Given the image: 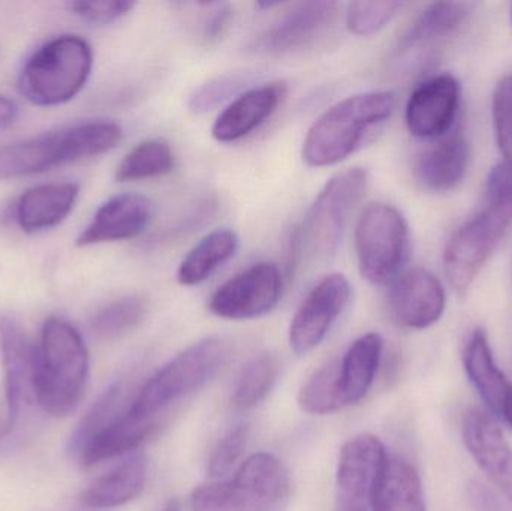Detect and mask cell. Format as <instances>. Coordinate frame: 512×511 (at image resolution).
<instances>
[{"label":"cell","instance_id":"obj_34","mask_svg":"<svg viewBox=\"0 0 512 511\" xmlns=\"http://www.w3.org/2000/svg\"><path fill=\"white\" fill-rule=\"evenodd\" d=\"M403 2H352L346 11V27L358 36H370L384 29L396 18Z\"/></svg>","mask_w":512,"mask_h":511},{"label":"cell","instance_id":"obj_15","mask_svg":"<svg viewBox=\"0 0 512 511\" xmlns=\"http://www.w3.org/2000/svg\"><path fill=\"white\" fill-rule=\"evenodd\" d=\"M462 435L478 467L512 507V447L498 419L486 408H471L463 419Z\"/></svg>","mask_w":512,"mask_h":511},{"label":"cell","instance_id":"obj_32","mask_svg":"<svg viewBox=\"0 0 512 511\" xmlns=\"http://www.w3.org/2000/svg\"><path fill=\"white\" fill-rule=\"evenodd\" d=\"M298 405L304 413L327 416L345 408L339 383V362L319 368L301 387Z\"/></svg>","mask_w":512,"mask_h":511},{"label":"cell","instance_id":"obj_40","mask_svg":"<svg viewBox=\"0 0 512 511\" xmlns=\"http://www.w3.org/2000/svg\"><path fill=\"white\" fill-rule=\"evenodd\" d=\"M212 15L204 24V39L207 42H215L224 35L225 30L230 26L233 12L230 5L224 3H213Z\"/></svg>","mask_w":512,"mask_h":511},{"label":"cell","instance_id":"obj_7","mask_svg":"<svg viewBox=\"0 0 512 511\" xmlns=\"http://www.w3.org/2000/svg\"><path fill=\"white\" fill-rule=\"evenodd\" d=\"M289 479L279 459L256 453L233 479L207 483L191 495L194 511H276L288 500Z\"/></svg>","mask_w":512,"mask_h":511},{"label":"cell","instance_id":"obj_21","mask_svg":"<svg viewBox=\"0 0 512 511\" xmlns=\"http://www.w3.org/2000/svg\"><path fill=\"white\" fill-rule=\"evenodd\" d=\"M463 365L469 381L480 393L486 410L496 419L504 420L512 399V384L493 356L489 336L483 329H475L466 341Z\"/></svg>","mask_w":512,"mask_h":511},{"label":"cell","instance_id":"obj_8","mask_svg":"<svg viewBox=\"0 0 512 511\" xmlns=\"http://www.w3.org/2000/svg\"><path fill=\"white\" fill-rule=\"evenodd\" d=\"M354 245L361 276L373 285L391 284L411 254L408 221L391 204H369L355 225Z\"/></svg>","mask_w":512,"mask_h":511},{"label":"cell","instance_id":"obj_24","mask_svg":"<svg viewBox=\"0 0 512 511\" xmlns=\"http://www.w3.org/2000/svg\"><path fill=\"white\" fill-rule=\"evenodd\" d=\"M384 339L379 333H366L352 342L339 360V383L345 407L363 401L381 365Z\"/></svg>","mask_w":512,"mask_h":511},{"label":"cell","instance_id":"obj_4","mask_svg":"<svg viewBox=\"0 0 512 511\" xmlns=\"http://www.w3.org/2000/svg\"><path fill=\"white\" fill-rule=\"evenodd\" d=\"M92 66L93 51L86 39L77 35L57 36L24 63L21 93L39 107L66 104L86 86Z\"/></svg>","mask_w":512,"mask_h":511},{"label":"cell","instance_id":"obj_13","mask_svg":"<svg viewBox=\"0 0 512 511\" xmlns=\"http://www.w3.org/2000/svg\"><path fill=\"white\" fill-rule=\"evenodd\" d=\"M462 87L451 74H438L415 87L406 102L408 131L420 140H439L456 129Z\"/></svg>","mask_w":512,"mask_h":511},{"label":"cell","instance_id":"obj_2","mask_svg":"<svg viewBox=\"0 0 512 511\" xmlns=\"http://www.w3.org/2000/svg\"><path fill=\"white\" fill-rule=\"evenodd\" d=\"M396 95L390 90L355 93L331 105L315 120L303 143L309 167H331L360 149L367 135L390 119Z\"/></svg>","mask_w":512,"mask_h":511},{"label":"cell","instance_id":"obj_11","mask_svg":"<svg viewBox=\"0 0 512 511\" xmlns=\"http://www.w3.org/2000/svg\"><path fill=\"white\" fill-rule=\"evenodd\" d=\"M388 461L384 444L373 435L351 438L340 450L336 511H372L376 489Z\"/></svg>","mask_w":512,"mask_h":511},{"label":"cell","instance_id":"obj_9","mask_svg":"<svg viewBox=\"0 0 512 511\" xmlns=\"http://www.w3.org/2000/svg\"><path fill=\"white\" fill-rule=\"evenodd\" d=\"M511 222L512 210L483 204L477 215L454 231L444 251L445 276L454 290L462 293L474 284Z\"/></svg>","mask_w":512,"mask_h":511},{"label":"cell","instance_id":"obj_35","mask_svg":"<svg viewBox=\"0 0 512 511\" xmlns=\"http://www.w3.org/2000/svg\"><path fill=\"white\" fill-rule=\"evenodd\" d=\"M492 113L499 152L504 156L505 162L512 164V74L505 75L496 84Z\"/></svg>","mask_w":512,"mask_h":511},{"label":"cell","instance_id":"obj_26","mask_svg":"<svg viewBox=\"0 0 512 511\" xmlns=\"http://www.w3.org/2000/svg\"><path fill=\"white\" fill-rule=\"evenodd\" d=\"M372 511H427L423 483L411 462L400 456H388Z\"/></svg>","mask_w":512,"mask_h":511},{"label":"cell","instance_id":"obj_19","mask_svg":"<svg viewBox=\"0 0 512 511\" xmlns=\"http://www.w3.org/2000/svg\"><path fill=\"white\" fill-rule=\"evenodd\" d=\"M286 83L271 81L249 87L233 99L216 117L212 135L219 143H236L264 125L282 104Z\"/></svg>","mask_w":512,"mask_h":511},{"label":"cell","instance_id":"obj_37","mask_svg":"<svg viewBox=\"0 0 512 511\" xmlns=\"http://www.w3.org/2000/svg\"><path fill=\"white\" fill-rule=\"evenodd\" d=\"M137 6L134 2L110 0V2H71L68 8L86 23L105 26L128 15Z\"/></svg>","mask_w":512,"mask_h":511},{"label":"cell","instance_id":"obj_16","mask_svg":"<svg viewBox=\"0 0 512 511\" xmlns=\"http://www.w3.org/2000/svg\"><path fill=\"white\" fill-rule=\"evenodd\" d=\"M388 309L397 324L424 330L444 315L447 294L438 276L423 267L400 273L388 290Z\"/></svg>","mask_w":512,"mask_h":511},{"label":"cell","instance_id":"obj_20","mask_svg":"<svg viewBox=\"0 0 512 511\" xmlns=\"http://www.w3.org/2000/svg\"><path fill=\"white\" fill-rule=\"evenodd\" d=\"M469 165L471 144L462 129L456 128L417 156L414 177L426 191H453L465 179Z\"/></svg>","mask_w":512,"mask_h":511},{"label":"cell","instance_id":"obj_3","mask_svg":"<svg viewBox=\"0 0 512 511\" xmlns=\"http://www.w3.org/2000/svg\"><path fill=\"white\" fill-rule=\"evenodd\" d=\"M122 128L111 120H87L0 147V180L45 173L113 150Z\"/></svg>","mask_w":512,"mask_h":511},{"label":"cell","instance_id":"obj_39","mask_svg":"<svg viewBox=\"0 0 512 511\" xmlns=\"http://www.w3.org/2000/svg\"><path fill=\"white\" fill-rule=\"evenodd\" d=\"M469 501L474 511H510L512 507L501 495L481 482L469 485Z\"/></svg>","mask_w":512,"mask_h":511},{"label":"cell","instance_id":"obj_6","mask_svg":"<svg viewBox=\"0 0 512 511\" xmlns=\"http://www.w3.org/2000/svg\"><path fill=\"white\" fill-rule=\"evenodd\" d=\"M230 356V344L219 336L201 339L165 363L141 387L129 408L135 414L155 419L170 405L197 392L222 368Z\"/></svg>","mask_w":512,"mask_h":511},{"label":"cell","instance_id":"obj_33","mask_svg":"<svg viewBox=\"0 0 512 511\" xmlns=\"http://www.w3.org/2000/svg\"><path fill=\"white\" fill-rule=\"evenodd\" d=\"M249 83H251L249 72H227L219 75L195 90L194 95L189 99V108L197 114L215 110L225 101L230 99L233 101L242 93L240 90L245 89Z\"/></svg>","mask_w":512,"mask_h":511},{"label":"cell","instance_id":"obj_17","mask_svg":"<svg viewBox=\"0 0 512 511\" xmlns=\"http://www.w3.org/2000/svg\"><path fill=\"white\" fill-rule=\"evenodd\" d=\"M337 9V2L295 3L258 36L255 50L271 56L303 50L333 23Z\"/></svg>","mask_w":512,"mask_h":511},{"label":"cell","instance_id":"obj_36","mask_svg":"<svg viewBox=\"0 0 512 511\" xmlns=\"http://www.w3.org/2000/svg\"><path fill=\"white\" fill-rule=\"evenodd\" d=\"M248 437L249 426L237 425L218 441L210 455L209 468H207L212 479H221L231 473L245 452Z\"/></svg>","mask_w":512,"mask_h":511},{"label":"cell","instance_id":"obj_38","mask_svg":"<svg viewBox=\"0 0 512 511\" xmlns=\"http://www.w3.org/2000/svg\"><path fill=\"white\" fill-rule=\"evenodd\" d=\"M483 204L512 210V164L499 162L490 170L484 185Z\"/></svg>","mask_w":512,"mask_h":511},{"label":"cell","instance_id":"obj_18","mask_svg":"<svg viewBox=\"0 0 512 511\" xmlns=\"http://www.w3.org/2000/svg\"><path fill=\"white\" fill-rule=\"evenodd\" d=\"M153 215L155 206L150 198L131 192L114 195L96 210L92 221L78 236L77 246L87 248L135 239L147 230Z\"/></svg>","mask_w":512,"mask_h":511},{"label":"cell","instance_id":"obj_41","mask_svg":"<svg viewBox=\"0 0 512 511\" xmlns=\"http://www.w3.org/2000/svg\"><path fill=\"white\" fill-rule=\"evenodd\" d=\"M18 114H20V108H18L17 102L8 96L0 95V129L14 125L17 122Z\"/></svg>","mask_w":512,"mask_h":511},{"label":"cell","instance_id":"obj_45","mask_svg":"<svg viewBox=\"0 0 512 511\" xmlns=\"http://www.w3.org/2000/svg\"><path fill=\"white\" fill-rule=\"evenodd\" d=\"M510 20H511V24H512V3H511V6H510Z\"/></svg>","mask_w":512,"mask_h":511},{"label":"cell","instance_id":"obj_31","mask_svg":"<svg viewBox=\"0 0 512 511\" xmlns=\"http://www.w3.org/2000/svg\"><path fill=\"white\" fill-rule=\"evenodd\" d=\"M149 305L143 296L120 297L102 306L92 317L90 327L102 339H116L140 326L146 318Z\"/></svg>","mask_w":512,"mask_h":511},{"label":"cell","instance_id":"obj_42","mask_svg":"<svg viewBox=\"0 0 512 511\" xmlns=\"http://www.w3.org/2000/svg\"><path fill=\"white\" fill-rule=\"evenodd\" d=\"M182 507H180V501L177 498H170V500L165 501L164 506L161 507L159 511H180Z\"/></svg>","mask_w":512,"mask_h":511},{"label":"cell","instance_id":"obj_10","mask_svg":"<svg viewBox=\"0 0 512 511\" xmlns=\"http://www.w3.org/2000/svg\"><path fill=\"white\" fill-rule=\"evenodd\" d=\"M282 293V270L259 261L222 284L210 297L209 311L224 320H254L273 311Z\"/></svg>","mask_w":512,"mask_h":511},{"label":"cell","instance_id":"obj_29","mask_svg":"<svg viewBox=\"0 0 512 511\" xmlns=\"http://www.w3.org/2000/svg\"><path fill=\"white\" fill-rule=\"evenodd\" d=\"M176 167V156L164 138H149L132 147L117 165V182H138L170 174Z\"/></svg>","mask_w":512,"mask_h":511},{"label":"cell","instance_id":"obj_43","mask_svg":"<svg viewBox=\"0 0 512 511\" xmlns=\"http://www.w3.org/2000/svg\"><path fill=\"white\" fill-rule=\"evenodd\" d=\"M6 432H9L8 422H6V417H2V414H0V438H2Z\"/></svg>","mask_w":512,"mask_h":511},{"label":"cell","instance_id":"obj_30","mask_svg":"<svg viewBox=\"0 0 512 511\" xmlns=\"http://www.w3.org/2000/svg\"><path fill=\"white\" fill-rule=\"evenodd\" d=\"M279 369V360L271 353H261L249 360L234 386L233 404L243 410L261 404L273 390Z\"/></svg>","mask_w":512,"mask_h":511},{"label":"cell","instance_id":"obj_44","mask_svg":"<svg viewBox=\"0 0 512 511\" xmlns=\"http://www.w3.org/2000/svg\"><path fill=\"white\" fill-rule=\"evenodd\" d=\"M504 422H507L512 428V399L510 407H508L507 413H505Z\"/></svg>","mask_w":512,"mask_h":511},{"label":"cell","instance_id":"obj_12","mask_svg":"<svg viewBox=\"0 0 512 511\" xmlns=\"http://www.w3.org/2000/svg\"><path fill=\"white\" fill-rule=\"evenodd\" d=\"M351 299V284L342 273L324 276L307 294L289 327V345L307 356L322 344Z\"/></svg>","mask_w":512,"mask_h":511},{"label":"cell","instance_id":"obj_5","mask_svg":"<svg viewBox=\"0 0 512 511\" xmlns=\"http://www.w3.org/2000/svg\"><path fill=\"white\" fill-rule=\"evenodd\" d=\"M367 185L369 174L360 167L348 168L331 177L294 233L295 255L306 252L313 260L321 261L333 257L342 243L349 218L366 194Z\"/></svg>","mask_w":512,"mask_h":511},{"label":"cell","instance_id":"obj_14","mask_svg":"<svg viewBox=\"0 0 512 511\" xmlns=\"http://www.w3.org/2000/svg\"><path fill=\"white\" fill-rule=\"evenodd\" d=\"M0 350L5 372L8 431L21 411L35 402L36 344L11 315L0 317Z\"/></svg>","mask_w":512,"mask_h":511},{"label":"cell","instance_id":"obj_27","mask_svg":"<svg viewBox=\"0 0 512 511\" xmlns=\"http://www.w3.org/2000/svg\"><path fill=\"white\" fill-rule=\"evenodd\" d=\"M146 482V458L135 456L99 477L83 492L81 501L90 509H114L135 500Z\"/></svg>","mask_w":512,"mask_h":511},{"label":"cell","instance_id":"obj_22","mask_svg":"<svg viewBox=\"0 0 512 511\" xmlns=\"http://www.w3.org/2000/svg\"><path fill=\"white\" fill-rule=\"evenodd\" d=\"M155 429V419L138 416L128 405L87 440L78 456L84 465L92 467L99 462L117 458L137 449L155 432Z\"/></svg>","mask_w":512,"mask_h":511},{"label":"cell","instance_id":"obj_28","mask_svg":"<svg viewBox=\"0 0 512 511\" xmlns=\"http://www.w3.org/2000/svg\"><path fill=\"white\" fill-rule=\"evenodd\" d=\"M239 242V236L227 228L207 234L183 258L177 281L185 287L203 284L236 255Z\"/></svg>","mask_w":512,"mask_h":511},{"label":"cell","instance_id":"obj_23","mask_svg":"<svg viewBox=\"0 0 512 511\" xmlns=\"http://www.w3.org/2000/svg\"><path fill=\"white\" fill-rule=\"evenodd\" d=\"M80 188L75 183H48L27 189L17 203L15 218L24 233L35 234L62 224L74 210Z\"/></svg>","mask_w":512,"mask_h":511},{"label":"cell","instance_id":"obj_25","mask_svg":"<svg viewBox=\"0 0 512 511\" xmlns=\"http://www.w3.org/2000/svg\"><path fill=\"white\" fill-rule=\"evenodd\" d=\"M474 8L475 3L471 2L430 3L400 36V53H409L453 35L469 20Z\"/></svg>","mask_w":512,"mask_h":511},{"label":"cell","instance_id":"obj_1","mask_svg":"<svg viewBox=\"0 0 512 511\" xmlns=\"http://www.w3.org/2000/svg\"><path fill=\"white\" fill-rule=\"evenodd\" d=\"M87 380L89 351L83 336L65 318H48L36 344V404L50 416H68L80 404Z\"/></svg>","mask_w":512,"mask_h":511}]
</instances>
